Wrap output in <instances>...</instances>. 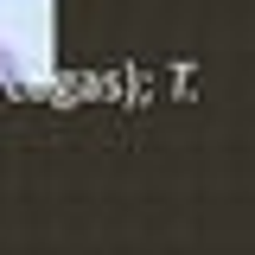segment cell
Listing matches in <instances>:
<instances>
[{
    "mask_svg": "<svg viewBox=\"0 0 255 255\" xmlns=\"http://www.w3.org/2000/svg\"><path fill=\"white\" fill-rule=\"evenodd\" d=\"M19 83H26V70H19V58L0 45V90H19Z\"/></svg>",
    "mask_w": 255,
    "mask_h": 255,
    "instance_id": "cell-1",
    "label": "cell"
}]
</instances>
